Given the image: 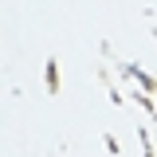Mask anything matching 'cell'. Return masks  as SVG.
<instances>
[{"mask_svg":"<svg viewBox=\"0 0 157 157\" xmlns=\"http://www.w3.org/2000/svg\"><path fill=\"white\" fill-rule=\"evenodd\" d=\"M122 71H126L130 78H137V82H141V90H157V78H153V75H145L141 67H130V63H122Z\"/></svg>","mask_w":157,"mask_h":157,"instance_id":"obj_1","label":"cell"},{"mask_svg":"<svg viewBox=\"0 0 157 157\" xmlns=\"http://www.w3.org/2000/svg\"><path fill=\"white\" fill-rule=\"evenodd\" d=\"M43 86H47V94L59 90V63L55 59H47V67H43Z\"/></svg>","mask_w":157,"mask_h":157,"instance_id":"obj_2","label":"cell"}]
</instances>
